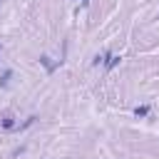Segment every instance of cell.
<instances>
[{
    "label": "cell",
    "instance_id": "obj_1",
    "mask_svg": "<svg viewBox=\"0 0 159 159\" xmlns=\"http://www.w3.org/2000/svg\"><path fill=\"white\" fill-rule=\"evenodd\" d=\"M0 127H2V129H15V127H17V122H15V114H10V112H2V114H0Z\"/></svg>",
    "mask_w": 159,
    "mask_h": 159
},
{
    "label": "cell",
    "instance_id": "obj_2",
    "mask_svg": "<svg viewBox=\"0 0 159 159\" xmlns=\"http://www.w3.org/2000/svg\"><path fill=\"white\" fill-rule=\"evenodd\" d=\"M122 62L119 55H112V52H104V70H114L117 65Z\"/></svg>",
    "mask_w": 159,
    "mask_h": 159
},
{
    "label": "cell",
    "instance_id": "obj_3",
    "mask_svg": "<svg viewBox=\"0 0 159 159\" xmlns=\"http://www.w3.org/2000/svg\"><path fill=\"white\" fill-rule=\"evenodd\" d=\"M40 65H42V67H45L47 72H55V70L60 67V62H52V60H50L47 55H42V57H40Z\"/></svg>",
    "mask_w": 159,
    "mask_h": 159
},
{
    "label": "cell",
    "instance_id": "obj_4",
    "mask_svg": "<svg viewBox=\"0 0 159 159\" xmlns=\"http://www.w3.org/2000/svg\"><path fill=\"white\" fill-rule=\"evenodd\" d=\"M134 114H137V117H147V114H149V104H139V107H134Z\"/></svg>",
    "mask_w": 159,
    "mask_h": 159
},
{
    "label": "cell",
    "instance_id": "obj_5",
    "mask_svg": "<svg viewBox=\"0 0 159 159\" xmlns=\"http://www.w3.org/2000/svg\"><path fill=\"white\" fill-rule=\"evenodd\" d=\"M10 77H12V70H5V72L0 75V87H7V82H10Z\"/></svg>",
    "mask_w": 159,
    "mask_h": 159
},
{
    "label": "cell",
    "instance_id": "obj_6",
    "mask_svg": "<svg viewBox=\"0 0 159 159\" xmlns=\"http://www.w3.org/2000/svg\"><path fill=\"white\" fill-rule=\"evenodd\" d=\"M92 65H104V55H94V60H92Z\"/></svg>",
    "mask_w": 159,
    "mask_h": 159
},
{
    "label": "cell",
    "instance_id": "obj_7",
    "mask_svg": "<svg viewBox=\"0 0 159 159\" xmlns=\"http://www.w3.org/2000/svg\"><path fill=\"white\" fill-rule=\"evenodd\" d=\"M82 5H87V0H82Z\"/></svg>",
    "mask_w": 159,
    "mask_h": 159
},
{
    "label": "cell",
    "instance_id": "obj_8",
    "mask_svg": "<svg viewBox=\"0 0 159 159\" xmlns=\"http://www.w3.org/2000/svg\"><path fill=\"white\" fill-rule=\"evenodd\" d=\"M0 52H2V45H0Z\"/></svg>",
    "mask_w": 159,
    "mask_h": 159
},
{
    "label": "cell",
    "instance_id": "obj_9",
    "mask_svg": "<svg viewBox=\"0 0 159 159\" xmlns=\"http://www.w3.org/2000/svg\"><path fill=\"white\" fill-rule=\"evenodd\" d=\"M0 2H2V0H0Z\"/></svg>",
    "mask_w": 159,
    "mask_h": 159
}]
</instances>
